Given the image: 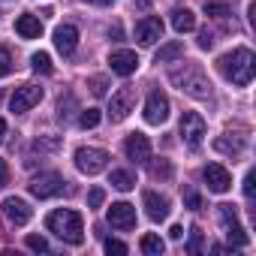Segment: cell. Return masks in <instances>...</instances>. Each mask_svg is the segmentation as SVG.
<instances>
[{
    "label": "cell",
    "mask_w": 256,
    "mask_h": 256,
    "mask_svg": "<svg viewBox=\"0 0 256 256\" xmlns=\"http://www.w3.org/2000/svg\"><path fill=\"white\" fill-rule=\"evenodd\" d=\"M217 70L223 72V78L226 82H232V84H238V88H244V84H250L253 82V76H256V58H253V52L250 48H232V52H226L220 60H217Z\"/></svg>",
    "instance_id": "cell-1"
},
{
    "label": "cell",
    "mask_w": 256,
    "mask_h": 256,
    "mask_svg": "<svg viewBox=\"0 0 256 256\" xmlns=\"http://www.w3.org/2000/svg\"><path fill=\"white\" fill-rule=\"evenodd\" d=\"M46 226H48V232H54L64 244L78 247V244L84 241V220H82V214L72 211V208H58V211H52V214L46 217Z\"/></svg>",
    "instance_id": "cell-2"
},
{
    "label": "cell",
    "mask_w": 256,
    "mask_h": 256,
    "mask_svg": "<svg viewBox=\"0 0 256 256\" xmlns=\"http://www.w3.org/2000/svg\"><path fill=\"white\" fill-rule=\"evenodd\" d=\"M169 82L178 90H184L187 96H193V100H208L211 96V82H208V76L202 72L199 64H181V66H175L169 72Z\"/></svg>",
    "instance_id": "cell-3"
},
{
    "label": "cell",
    "mask_w": 256,
    "mask_h": 256,
    "mask_svg": "<svg viewBox=\"0 0 256 256\" xmlns=\"http://www.w3.org/2000/svg\"><path fill=\"white\" fill-rule=\"evenodd\" d=\"M217 220H220V229H223V235H226V241L232 247H247L250 244V238H247L244 226L238 223V214H235L232 205H220L217 208Z\"/></svg>",
    "instance_id": "cell-4"
},
{
    "label": "cell",
    "mask_w": 256,
    "mask_h": 256,
    "mask_svg": "<svg viewBox=\"0 0 256 256\" xmlns=\"http://www.w3.org/2000/svg\"><path fill=\"white\" fill-rule=\"evenodd\" d=\"M205 133H208V126H205V118L199 112H184L181 114V139H184L187 148H199Z\"/></svg>",
    "instance_id": "cell-5"
},
{
    "label": "cell",
    "mask_w": 256,
    "mask_h": 256,
    "mask_svg": "<svg viewBox=\"0 0 256 256\" xmlns=\"http://www.w3.org/2000/svg\"><path fill=\"white\" fill-rule=\"evenodd\" d=\"M108 166V154L102 148H78L76 151V169L84 175H100Z\"/></svg>",
    "instance_id": "cell-6"
},
{
    "label": "cell",
    "mask_w": 256,
    "mask_h": 256,
    "mask_svg": "<svg viewBox=\"0 0 256 256\" xmlns=\"http://www.w3.org/2000/svg\"><path fill=\"white\" fill-rule=\"evenodd\" d=\"M28 190H30L36 199H52V196L64 193V178H60L58 172H40V175L30 178Z\"/></svg>",
    "instance_id": "cell-7"
},
{
    "label": "cell",
    "mask_w": 256,
    "mask_h": 256,
    "mask_svg": "<svg viewBox=\"0 0 256 256\" xmlns=\"http://www.w3.org/2000/svg\"><path fill=\"white\" fill-rule=\"evenodd\" d=\"M133 106H136V88L124 84V88H118V90L112 94V100H108V118L118 124V120H124L126 114L133 112Z\"/></svg>",
    "instance_id": "cell-8"
},
{
    "label": "cell",
    "mask_w": 256,
    "mask_h": 256,
    "mask_svg": "<svg viewBox=\"0 0 256 256\" xmlns=\"http://www.w3.org/2000/svg\"><path fill=\"white\" fill-rule=\"evenodd\" d=\"M166 118H169V96L163 90H151L145 100V120L160 126V124H166Z\"/></svg>",
    "instance_id": "cell-9"
},
{
    "label": "cell",
    "mask_w": 256,
    "mask_h": 256,
    "mask_svg": "<svg viewBox=\"0 0 256 256\" xmlns=\"http://www.w3.org/2000/svg\"><path fill=\"white\" fill-rule=\"evenodd\" d=\"M124 154L126 160H133V163H148L151 160V142L145 133H130L124 139Z\"/></svg>",
    "instance_id": "cell-10"
},
{
    "label": "cell",
    "mask_w": 256,
    "mask_h": 256,
    "mask_svg": "<svg viewBox=\"0 0 256 256\" xmlns=\"http://www.w3.org/2000/svg\"><path fill=\"white\" fill-rule=\"evenodd\" d=\"M40 100H42V88H40V84H22V88H16V94H12V100H10V108L18 114V112L34 108Z\"/></svg>",
    "instance_id": "cell-11"
},
{
    "label": "cell",
    "mask_w": 256,
    "mask_h": 256,
    "mask_svg": "<svg viewBox=\"0 0 256 256\" xmlns=\"http://www.w3.org/2000/svg\"><path fill=\"white\" fill-rule=\"evenodd\" d=\"M202 178H205V184H208L211 193H226V190L232 187V175H229L226 166H220V163H208V166L202 169Z\"/></svg>",
    "instance_id": "cell-12"
},
{
    "label": "cell",
    "mask_w": 256,
    "mask_h": 256,
    "mask_svg": "<svg viewBox=\"0 0 256 256\" xmlns=\"http://www.w3.org/2000/svg\"><path fill=\"white\" fill-rule=\"evenodd\" d=\"M4 217H6L12 226H24V223H30V217H34V208H30L24 199H18V196H10V199L4 202Z\"/></svg>",
    "instance_id": "cell-13"
},
{
    "label": "cell",
    "mask_w": 256,
    "mask_h": 256,
    "mask_svg": "<svg viewBox=\"0 0 256 256\" xmlns=\"http://www.w3.org/2000/svg\"><path fill=\"white\" fill-rule=\"evenodd\" d=\"M142 205H145V214L154 220V223H163L169 217V199L154 193V190H145L142 193Z\"/></svg>",
    "instance_id": "cell-14"
},
{
    "label": "cell",
    "mask_w": 256,
    "mask_h": 256,
    "mask_svg": "<svg viewBox=\"0 0 256 256\" xmlns=\"http://www.w3.org/2000/svg\"><path fill=\"white\" fill-rule=\"evenodd\" d=\"M108 66H112L114 76H124V78H126V76H133V72H136L139 58H136V52H130V48H120V52H112Z\"/></svg>",
    "instance_id": "cell-15"
},
{
    "label": "cell",
    "mask_w": 256,
    "mask_h": 256,
    "mask_svg": "<svg viewBox=\"0 0 256 256\" xmlns=\"http://www.w3.org/2000/svg\"><path fill=\"white\" fill-rule=\"evenodd\" d=\"M108 223L114 226V229H133L136 226V208L130 205V202H114L112 208H108Z\"/></svg>",
    "instance_id": "cell-16"
},
{
    "label": "cell",
    "mask_w": 256,
    "mask_h": 256,
    "mask_svg": "<svg viewBox=\"0 0 256 256\" xmlns=\"http://www.w3.org/2000/svg\"><path fill=\"white\" fill-rule=\"evenodd\" d=\"M136 40L142 46H154L157 40H163V22L157 16H145L139 24H136Z\"/></svg>",
    "instance_id": "cell-17"
},
{
    "label": "cell",
    "mask_w": 256,
    "mask_h": 256,
    "mask_svg": "<svg viewBox=\"0 0 256 256\" xmlns=\"http://www.w3.org/2000/svg\"><path fill=\"white\" fill-rule=\"evenodd\" d=\"M76 46H78V30H76L72 24H60V28L54 30V48H58L64 58H70V54L76 52Z\"/></svg>",
    "instance_id": "cell-18"
},
{
    "label": "cell",
    "mask_w": 256,
    "mask_h": 256,
    "mask_svg": "<svg viewBox=\"0 0 256 256\" xmlns=\"http://www.w3.org/2000/svg\"><path fill=\"white\" fill-rule=\"evenodd\" d=\"M16 34L24 36V40H36V36H42V22H40L36 16H18Z\"/></svg>",
    "instance_id": "cell-19"
},
{
    "label": "cell",
    "mask_w": 256,
    "mask_h": 256,
    "mask_svg": "<svg viewBox=\"0 0 256 256\" xmlns=\"http://www.w3.org/2000/svg\"><path fill=\"white\" fill-rule=\"evenodd\" d=\"M172 28L178 34H190V30H196V16L187 6H175L172 10Z\"/></svg>",
    "instance_id": "cell-20"
},
{
    "label": "cell",
    "mask_w": 256,
    "mask_h": 256,
    "mask_svg": "<svg viewBox=\"0 0 256 256\" xmlns=\"http://www.w3.org/2000/svg\"><path fill=\"white\" fill-rule=\"evenodd\" d=\"M214 148H217L220 154H232V157H238V154L244 151V136H235V139H229V136H217V139H214Z\"/></svg>",
    "instance_id": "cell-21"
},
{
    "label": "cell",
    "mask_w": 256,
    "mask_h": 256,
    "mask_svg": "<svg viewBox=\"0 0 256 256\" xmlns=\"http://www.w3.org/2000/svg\"><path fill=\"white\" fill-rule=\"evenodd\" d=\"M112 187L120 190V193H126V190L136 187V178L126 172V169H112Z\"/></svg>",
    "instance_id": "cell-22"
},
{
    "label": "cell",
    "mask_w": 256,
    "mask_h": 256,
    "mask_svg": "<svg viewBox=\"0 0 256 256\" xmlns=\"http://www.w3.org/2000/svg\"><path fill=\"white\" fill-rule=\"evenodd\" d=\"M142 253L145 256H160L163 250H166V244H163V238L160 235H154V232H148V235H142Z\"/></svg>",
    "instance_id": "cell-23"
},
{
    "label": "cell",
    "mask_w": 256,
    "mask_h": 256,
    "mask_svg": "<svg viewBox=\"0 0 256 256\" xmlns=\"http://www.w3.org/2000/svg\"><path fill=\"white\" fill-rule=\"evenodd\" d=\"M181 54H184V46H181V42H166V46L154 54V60H157V64H169V60H178Z\"/></svg>",
    "instance_id": "cell-24"
},
{
    "label": "cell",
    "mask_w": 256,
    "mask_h": 256,
    "mask_svg": "<svg viewBox=\"0 0 256 256\" xmlns=\"http://www.w3.org/2000/svg\"><path fill=\"white\" fill-rule=\"evenodd\" d=\"M30 70H34V72H42V76H52L54 66H52V58H48L46 52H36V54L30 58Z\"/></svg>",
    "instance_id": "cell-25"
},
{
    "label": "cell",
    "mask_w": 256,
    "mask_h": 256,
    "mask_svg": "<svg viewBox=\"0 0 256 256\" xmlns=\"http://www.w3.org/2000/svg\"><path fill=\"white\" fill-rule=\"evenodd\" d=\"M96 124H100V108H82V114H78V126H82V130H94Z\"/></svg>",
    "instance_id": "cell-26"
},
{
    "label": "cell",
    "mask_w": 256,
    "mask_h": 256,
    "mask_svg": "<svg viewBox=\"0 0 256 256\" xmlns=\"http://www.w3.org/2000/svg\"><path fill=\"white\" fill-rule=\"evenodd\" d=\"M205 16H211V18H226V16H229V6L220 4V0H205Z\"/></svg>",
    "instance_id": "cell-27"
},
{
    "label": "cell",
    "mask_w": 256,
    "mask_h": 256,
    "mask_svg": "<svg viewBox=\"0 0 256 256\" xmlns=\"http://www.w3.org/2000/svg\"><path fill=\"white\" fill-rule=\"evenodd\" d=\"M10 70H12V54H10L6 46H0V78L10 76Z\"/></svg>",
    "instance_id": "cell-28"
},
{
    "label": "cell",
    "mask_w": 256,
    "mask_h": 256,
    "mask_svg": "<svg viewBox=\"0 0 256 256\" xmlns=\"http://www.w3.org/2000/svg\"><path fill=\"white\" fill-rule=\"evenodd\" d=\"M184 205H187L190 211H199V208H202V196H199L196 190L187 187V190H184Z\"/></svg>",
    "instance_id": "cell-29"
},
{
    "label": "cell",
    "mask_w": 256,
    "mask_h": 256,
    "mask_svg": "<svg viewBox=\"0 0 256 256\" xmlns=\"http://www.w3.org/2000/svg\"><path fill=\"white\" fill-rule=\"evenodd\" d=\"M28 247H30L34 253H48V241H46L42 235H28Z\"/></svg>",
    "instance_id": "cell-30"
},
{
    "label": "cell",
    "mask_w": 256,
    "mask_h": 256,
    "mask_svg": "<svg viewBox=\"0 0 256 256\" xmlns=\"http://www.w3.org/2000/svg\"><path fill=\"white\" fill-rule=\"evenodd\" d=\"M187 250H190V253H202V232H199V226L190 229V244H187Z\"/></svg>",
    "instance_id": "cell-31"
},
{
    "label": "cell",
    "mask_w": 256,
    "mask_h": 256,
    "mask_svg": "<svg viewBox=\"0 0 256 256\" xmlns=\"http://www.w3.org/2000/svg\"><path fill=\"white\" fill-rule=\"evenodd\" d=\"M106 253H108V256H112V253H114V256H124V253H126V244L118 241V238H106Z\"/></svg>",
    "instance_id": "cell-32"
},
{
    "label": "cell",
    "mask_w": 256,
    "mask_h": 256,
    "mask_svg": "<svg viewBox=\"0 0 256 256\" xmlns=\"http://www.w3.org/2000/svg\"><path fill=\"white\" fill-rule=\"evenodd\" d=\"M58 145H60V139H36L34 142V151H58Z\"/></svg>",
    "instance_id": "cell-33"
},
{
    "label": "cell",
    "mask_w": 256,
    "mask_h": 256,
    "mask_svg": "<svg viewBox=\"0 0 256 256\" xmlns=\"http://www.w3.org/2000/svg\"><path fill=\"white\" fill-rule=\"evenodd\" d=\"M102 199H106L102 187H94V190L88 193V208H100V205H102Z\"/></svg>",
    "instance_id": "cell-34"
},
{
    "label": "cell",
    "mask_w": 256,
    "mask_h": 256,
    "mask_svg": "<svg viewBox=\"0 0 256 256\" xmlns=\"http://www.w3.org/2000/svg\"><path fill=\"white\" fill-rule=\"evenodd\" d=\"M151 175H154V178H160V175L169 178V175H172V166H169V163H154V166H151Z\"/></svg>",
    "instance_id": "cell-35"
},
{
    "label": "cell",
    "mask_w": 256,
    "mask_h": 256,
    "mask_svg": "<svg viewBox=\"0 0 256 256\" xmlns=\"http://www.w3.org/2000/svg\"><path fill=\"white\" fill-rule=\"evenodd\" d=\"M90 90H94L96 96H102V94H106V78H100V76L90 78Z\"/></svg>",
    "instance_id": "cell-36"
},
{
    "label": "cell",
    "mask_w": 256,
    "mask_h": 256,
    "mask_svg": "<svg viewBox=\"0 0 256 256\" xmlns=\"http://www.w3.org/2000/svg\"><path fill=\"white\" fill-rule=\"evenodd\" d=\"M244 196H247V202H253V172L244 175Z\"/></svg>",
    "instance_id": "cell-37"
},
{
    "label": "cell",
    "mask_w": 256,
    "mask_h": 256,
    "mask_svg": "<svg viewBox=\"0 0 256 256\" xmlns=\"http://www.w3.org/2000/svg\"><path fill=\"white\" fill-rule=\"evenodd\" d=\"M6 184H10V166H6V160H0V190Z\"/></svg>",
    "instance_id": "cell-38"
},
{
    "label": "cell",
    "mask_w": 256,
    "mask_h": 256,
    "mask_svg": "<svg viewBox=\"0 0 256 256\" xmlns=\"http://www.w3.org/2000/svg\"><path fill=\"white\" fill-rule=\"evenodd\" d=\"M211 46H214V36H211L208 30H202V34H199V48H205V52H208Z\"/></svg>",
    "instance_id": "cell-39"
},
{
    "label": "cell",
    "mask_w": 256,
    "mask_h": 256,
    "mask_svg": "<svg viewBox=\"0 0 256 256\" xmlns=\"http://www.w3.org/2000/svg\"><path fill=\"white\" fill-rule=\"evenodd\" d=\"M181 235H184V226H172V229H169V238H175V241H178Z\"/></svg>",
    "instance_id": "cell-40"
},
{
    "label": "cell",
    "mask_w": 256,
    "mask_h": 256,
    "mask_svg": "<svg viewBox=\"0 0 256 256\" xmlns=\"http://www.w3.org/2000/svg\"><path fill=\"white\" fill-rule=\"evenodd\" d=\"M88 4H94V6H112L114 0H88Z\"/></svg>",
    "instance_id": "cell-41"
},
{
    "label": "cell",
    "mask_w": 256,
    "mask_h": 256,
    "mask_svg": "<svg viewBox=\"0 0 256 256\" xmlns=\"http://www.w3.org/2000/svg\"><path fill=\"white\" fill-rule=\"evenodd\" d=\"M108 36H114V40H120V28L114 24V28H108Z\"/></svg>",
    "instance_id": "cell-42"
},
{
    "label": "cell",
    "mask_w": 256,
    "mask_h": 256,
    "mask_svg": "<svg viewBox=\"0 0 256 256\" xmlns=\"http://www.w3.org/2000/svg\"><path fill=\"white\" fill-rule=\"evenodd\" d=\"M4 136H6V120L0 118V139H4Z\"/></svg>",
    "instance_id": "cell-43"
}]
</instances>
